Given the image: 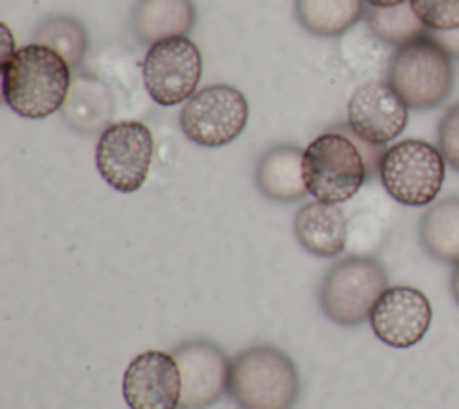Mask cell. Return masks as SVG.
I'll return each mask as SVG.
<instances>
[{
    "label": "cell",
    "instance_id": "6da1fadb",
    "mask_svg": "<svg viewBox=\"0 0 459 409\" xmlns=\"http://www.w3.org/2000/svg\"><path fill=\"white\" fill-rule=\"evenodd\" d=\"M2 97L20 117L45 118L63 108L70 86L72 66L50 47L29 43L0 63Z\"/></svg>",
    "mask_w": 459,
    "mask_h": 409
},
{
    "label": "cell",
    "instance_id": "7a4b0ae2",
    "mask_svg": "<svg viewBox=\"0 0 459 409\" xmlns=\"http://www.w3.org/2000/svg\"><path fill=\"white\" fill-rule=\"evenodd\" d=\"M366 178V160L348 124L316 136L303 152L305 187L316 201L344 203L360 190Z\"/></svg>",
    "mask_w": 459,
    "mask_h": 409
},
{
    "label": "cell",
    "instance_id": "3957f363",
    "mask_svg": "<svg viewBox=\"0 0 459 409\" xmlns=\"http://www.w3.org/2000/svg\"><path fill=\"white\" fill-rule=\"evenodd\" d=\"M228 391L242 409H292L299 375L285 352L260 344L231 359Z\"/></svg>",
    "mask_w": 459,
    "mask_h": 409
},
{
    "label": "cell",
    "instance_id": "277c9868",
    "mask_svg": "<svg viewBox=\"0 0 459 409\" xmlns=\"http://www.w3.org/2000/svg\"><path fill=\"white\" fill-rule=\"evenodd\" d=\"M454 63L427 32L394 50L387 65V83L412 109H432L454 90Z\"/></svg>",
    "mask_w": 459,
    "mask_h": 409
},
{
    "label": "cell",
    "instance_id": "5b68a950",
    "mask_svg": "<svg viewBox=\"0 0 459 409\" xmlns=\"http://www.w3.org/2000/svg\"><path fill=\"white\" fill-rule=\"evenodd\" d=\"M445 158L425 140L407 138L387 147L378 165L385 192L405 206L432 204L445 181Z\"/></svg>",
    "mask_w": 459,
    "mask_h": 409
},
{
    "label": "cell",
    "instance_id": "8992f818",
    "mask_svg": "<svg viewBox=\"0 0 459 409\" xmlns=\"http://www.w3.org/2000/svg\"><path fill=\"white\" fill-rule=\"evenodd\" d=\"M385 289L387 274L380 262L369 257H348L326 273L319 289V305L330 321L355 326L369 319Z\"/></svg>",
    "mask_w": 459,
    "mask_h": 409
},
{
    "label": "cell",
    "instance_id": "52a82bcc",
    "mask_svg": "<svg viewBox=\"0 0 459 409\" xmlns=\"http://www.w3.org/2000/svg\"><path fill=\"white\" fill-rule=\"evenodd\" d=\"M249 106L246 95L231 84H210L195 91L181 108L183 135L203 147H222L246 129Z\"/></svg>",
    "mask_w": 459,
    "mask_h": 409
},
{
    "label": "cell",
    "instance_id": "ba28073f",
    "mask_svg": "<svg viewBox=\"0 0 459 409\" xmlns=\"http://www.w3.org/2000/svg\"><path fill=\"white\" fill-rule=\"evenodd\" d=\"M154 152L151 129L143 122L120 120L99 136L95 165L100 178L115 190L131 194L143 187Z\"/></svg>",
    "mask_w": 459,
    "mask_h": 409
},
{
    "label": "cell",
    "instance_id": "9c48e42d",
    "mask_svg": "<svg viewBox=\"0 0 459 409\" xmlns=\"http://www.w3.org/2000/svg\"><path fill=\"white\" fill-rule=\"evenodd\" d=\"M203 75V56L186 36L152 43L143 57L142 77L149 97L160 106L186 102Z\"/></svg>",
    "mask_w": 459,
    "mask_h": 409
},
{
    "label": "cell",
    "instance_id": "30bf717a",
    "mask_svg": "<svg viewBox=\"0 0 459 409\" xmlns=\"http://www.w3.org/2000/svg\"><path fill=\"white\" fill-rule=\"evenodd\" d=\"M346 115L348 127L357 138L371 145H385L403 133L409 106L389 83L369 81L353 91Z\"/></svg>",
    "mask_w": 459,
    "mask_h": 409
},
{
    "label": "cell",
    "instance_id": "8fae6325",
    "mask_svg": "<svg viewBox=\"0 0 459 409\" xmlns=\"http://www.w3.org/2000/svg\"><path fill=\"white\" fill-rule=\"evenodd\" d=\"M172 355L181 371L179 409H206L224 395L231 361L221 346L194 339L176 346Z\"/></svg>",
    "mask_w": 459,
    "mask_h": 409
},
{
    "label": "cell",
    "instance_id": "7c38bea8",
    "mask_svg": "<svg viewBox=\"0 0 459 409\" xmlns=\"http://www.w3.org/2000/svg\"><path fill=\"white\" fill-rule=\"evenodd\" d=\"M432 307L429 298L414 287H387L377 300L369 325L375 335L393 348L418 344L430 328Z\"/></svg>",
    "mask_w": 459,
    "mask_h": 409
},
{
    "label": "cell",
    "instance_id": "4fadbf2b",
    "mask_svg": "<svg viewBox=\"0 0 459 409\" xmlns=\"http://www.w3.org/2000/svg\"><path fill=\"white\" fill-rule=\"evenodd\" d=\"M122 395L129 409H178L181 371L174 355L163 350L136 355L124 371Z\"/></svg>",
    "mask_w": 459,
    "mask_h": 409
},
{
    "label": "cell",
    "instance_id": "5bb4252c",
    "mask_svg": "<svg viewBox=\"0 0 459 409\" xmlns=\"http://www.w3.org/2000/svg\"><path fill=\"white\" fill-rule=\"evenodd\" d=\"M294 235L301 248L316 257H337L348 242V222L337 204L310 201L294 217Z\"/></svg>",
    "mask_w": 459,
    "mask_h": 409
},
{
    "label": "cell",
    "instance_id": "9a60e30c",
    "mask_svg": "<svg viewBox=\"0 0 459 409\" xmlns=\"http://www.w3.org/2000/svg\"><path fill=\"white\" fill-rule=\"evenodd\" d=\"M303 152L296 145H276L256 163V187L274 201H296L307 192L303 179Z\"/></svg>",
    "mask_w": 459,
    "mask_h": 409
},
{
    "label": "cell",
    "instance_id": "2e32d148",
    "mask_svg": "<svg viewBox=\"0 0 459 409\" xmlns=\"http://www.w3.org/2000/svg\"><path fill=\"white\" fill-rule=\"evenodd\" d=\"M195 20L192 0H138L133 9V29L142 43L185 36Z\"/></svg>",
    "mask_w": 459,
    "mask_h": 409
},
{
    "label": "cell",
    "instance_id": "e0dca14e",
    "mask_svg": "<svg viewBox=\"0 0 459 409\" xmlns=\"http://www.w3.org/2000/svg\"><path fill=\"white\" fill-rule=\"evenodd\" d=\"M423 249L443 264H459V196L432 203L420 219Z\"/></svg>",
    "mask_w": 459,
    "mask_h": 409
},
{
    "label": "cell",
    "instance_id": "ac0fdd59",
    "mask_svg": "<svg viewBox=\"0 0 459 409\" xmlns=\"http://www.w3.org/2000/svg\"><path fill=\"white\" fill-rule=\"evenodd\" d=\"M63 115L77 131L95 133L100 127L106 129L113 115L111 95L102 83L82 75L70 86Z\"/></svg>",
    "mask_w": 459,
    "mask_h": 409
},
{
    "label": "cell",
    "instance_id": "d6986e66",
    "mask_svg": "<svg viewBox=\"0 0 459 409\" xmlns=\"http://www.w3.org/2000/svg\"><path fill=\"white\" fill-rule=\"evenodd\" d=\"M294 11L301 27L321 38L341 36L366 13L364 0H296Z\"/></svg>",
    "mask_w": 459,
    "mask_h": 409
},
{
    "label": "cell",
    "instance_id": "ffe728a7",
    "mask_svg": "<svg viewBox=\"0 0 459 409\" xmlns=\"http://www.w3.org/2000/svg\"><path fill=\"white\" fill-rule=\"evenodd\" d=\"M366 22L369 30L384 43L402 47L416 38H421L429 29L420 22L411 7V2H403L393 7H373L366 11Z\"/></svg>",
    "mask_w": 459,
    "mask_h": 409
},
{
    "label": "cell",
    "instance_id": "44dd1931",
    "mask_svg": "<svg viewBox=\"0 0 459 409\" xmlns=\"http://www.w3.org/2000/svg\"><path fill=\"white\" fill-rule=\"evenodd\" d=\"M34 41L59 52L70 66H77L88 50L86 30L77 20L65 14L45 20L38 27Z\"/></svg>",
    "mask_w": 459,
    "mask_h": 409
},
{
    "label": "cell",
    "instance_id": "7402d4cb",
    "mask_svg": "<svg viewBox=\"0 0 459 409\" xmlns=\"http://www.w3.org/2000/svg\"><path fill=\"white\" fill-rule=\"evenodd\" d=\"M420 22L436 32L459 29V0H409Z\"/></svg>",
    "mask_w": 459,
    "mask_h": 409
},
{
    "label": "cell",
    "instance_id": "603a6c76",
    "mask_svg": "<svg viewBox=\"0 0 459 409\" xmlns=\"http://www.w3.org/2000/svg\"><path fill=\"white\" fill-rule=\"evenodd\" d=\"M437 149L445 161L459 172V102L452 104L437 124Z\"/></svg>",
    "mask_w": 459,
    "mask_h": 409
},
{
    "label": "cell",
    "instance_id": "cb8c5ba5",
    "mask_svg": "<svg viewBox=\"0 0 459 409\" xmlns=\"http://www.w3.org/2000/svg\"><path fill=\"white\" fill-rule=\"evenodd\" d=\"M430 36L443 47V50L454 59H459V29L448 32L430 30Z\"/></svg>",
    "mask_w": 459,
    "mask_h": 409
},
{
    "label": "cell",
    "instance_id": "d4e9b609",
    "mask_svg": "<svg viewBox=\"0 0 459 409\" xmlns=\"http://www.w3.org/2000/svg\"><path fill=\"white\" fill-rule=\"evenodd\" d=\"M450 289H452V296H454L455 303L459 305V264L454 265V271L450 276Z\"/></svg>",
    "mask_w": 459,
    "mask_h": 409
},
{
    "label": "cell",
    "instance_id": "484cf974",
    "mask_svg": "<svg viewBox=\"0 0 459 409\" xmlns=\"http://www.w3.org/2000/svg\"><path fill=\"white\" fill-rule=\"evenodd\" d=\"M364 2H368L373 7H393V5H400L407 0H364Z\"/></svg>",
    "mask_w": 459,
    "mask_h": 409
}]
</instances>
